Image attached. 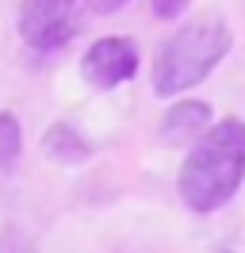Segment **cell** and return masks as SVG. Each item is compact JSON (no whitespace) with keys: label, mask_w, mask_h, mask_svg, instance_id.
Returning a JSON list of instances; mask_svg holds the SVG:
<instances>
[{"label":"cell","mask_w":245,"mask_h":253,"mask_svg":"<svg viewBox=\"0 0 245 253\" xmlns=\"http://www.w3.org/2000/svg\"><path fill=\"white\" fill-rule=\"evenodd\" d=\"M19 154H23V126H19V115L15 111H0V176H8L19 165Z\"/></svg>","instance_id":"52a82bcc"},{"label":"cell","mask_w":245,"mask_h":253,"mask_svg":"<svg viewBox=\"0 0 245 253\" xmlns=\"http://www.w3.org/2000/svg\"><path fill=\"white\" fill-rule=\"evenodd\" d=\"M230 50V27L222 16L203 12V16L188 19L184 27L168 35L161 46L157 62H153V92L157 96H180L196 88L211 77L218 62Z\"/></svg>","instance_id":"7a4b0ae2"},{"label":"cell","mask_w":245,"mask_h":253,"mask_svg":"<svg viewBox=\"0 0 245 253\" xmlns=\"http://www.w3.org/2000/svg\"><path fill=\"white\" fill-rule=\"evenodd\" d=\"M138 73V42L126 35H107L96 39L84 58H81V77L96 92H111Z\"/></svg>","instance_id":"277c9868"},{"label":"cell","mask_w":245,"mask_h":253,"mask_svg":"<svg viewBox=\"0 0 245 253\" xmlns=\"http://www.w3.org/2000/svg\"><path fill=\"white\" fill-rule=\"evenodd\" d=\"M245 180V123L218 119L199 134L180 165L176 192L188 211L214 215L226 207Z\"/></svg>","instance_id":"6da1fadb"},{"label":"cell","mask_w":245,"mask_h":253,"mask_svg":"<svg viewBox=\"0 0 245 253\" xmlns=\"http://www.w3.org/2000/svg\"><path fill=\"white\" fill-rule=\"evenodd\" d=\"M81 19V0H23L19 4V39L35 54H54L69 46Z\"/></svg>","instance_id":"3957f363"},{"label":"cell","mask_w":245,"mask_h":253,"mask_svg":"<svg viewBox=\"0 0 245 253\" xmlns=\"http://www.w3.org/2000/svg\"><path fill=\"white\" fill-rule=\"evenodd\" d=\"M42 150L54 161H61V165H81V161L92 158V142L84 138V134H77V126H69V123H54L50 126V130L42 134Z\"/></svg>","instance_id":"8992f818"},{"label":"cell","mask_w":245,"mask_h":253,"mask_svg":"<svg viewBox=\"0 0 245 253\" xmlns=\"http://www.w3.org/2000/svg\"><path fill=\"white\" fill-rule=\"evenodd\" d=\"M150 4H153V16L157 19H176L188 8V0H150Z\"/></svg>","instance_id":"ba28073f"},{"label":"cell","mask_w":245,"mask_h":253,"mask_svg":"<svg viewBox=\"0 0 245 253\" xmlns=\"http://www.w3.org/2000/svg\"><path fill=\"white\" fill-rule=\"evenodd\" d=\"M130 0H88L92 12H100V16H111V12H119V8H126Z\"/></svg>","instance_id":"9c48e42d"},{"label":"cell","mask_w":245,"mask_h":253,"mask_svg":"<svg viewBox=\"0 0 245 253\" xmlns=\"http://www.w3.org/2000/svg\"><path fill=\"white\" fill-rule=\"evenodd\" d=\"M207 126H211V108H207L203 100H180V104H172V108L165 111L161 138H165L168 146H188V142H196Z\"/></svg>","instance_id":"5b68a950"}]
</instances>
